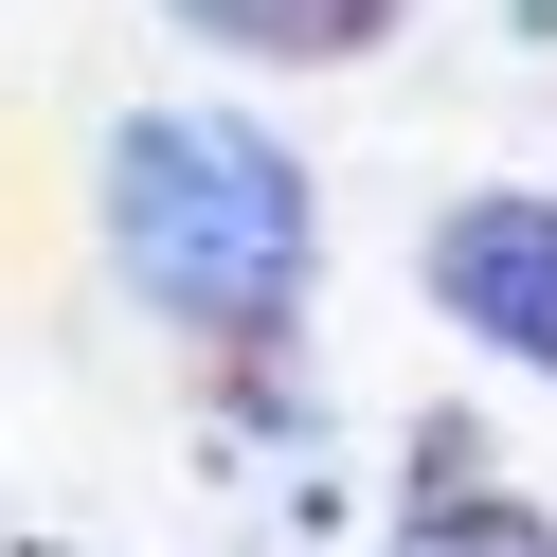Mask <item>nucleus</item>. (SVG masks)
I'll list each match as a JSON object with an SVG mask.
<instances>
[{"instance_id": "obj_1", "label": "nucleus", "mask_w": 557, "mask_h": 557, "mask_svg": "<svg viewBox=\"0 0 557 557\" xmlns=\"http://www.w3.org/2000/svg\"><path fill=\"white\" fill-rule=\"evenodd\" d=\"M306 252H324V216H306V162L270 126H234V109H126L109 126V270L162 324L270 342L306 306Z\"/></svg>"}, {"instance_id": "obj_2", "label": "nucleus", "mask_w": 557, "mask_h": 557, "mask_svg": "<svg viewBox=\"0 0 557 557\" xmlns=\"http://www.w3.org/2000/svg\"><path fill=\"white\" fill-rule=\"evenodd\" d=\"M432 306L485 360L557 377V198H449L432 216Z\"/></svg>"}, {"instance_id": "obj_3", "label": "nucleus", "mask_w": 557, "mask_h": 557, "mask_svg": "<svg viewBox=\"0 0 557 557\" xmlns=\"http://www.w3.org/2000/svg\"><path fill=\"white\" fill-rule=\"evenodd\" d=\"M162 18L216 54H270V73H342V54L396 37V0H162Z\"/></svg>"}, {"instance_id": "obj_4", "label": "nucleus", "mask_w": 557, "mask_h": 557, "mask_svg": "<svg viewBox=\"0 0 557 557\" xmlns=\"http://www.w3.org/2000/svg\"><path fill=\"white\" fill-rule=\"evenodd\" d=\"M396 557H557L540 504H485V485H432V504L396 521Z\"/></svg>"}, {"instance_id": "obj_5", "label": "nucleus", "mask_w": 557, "mask_h": 557, "mask_svg": "<svg viewBox=\"0 0 557 557\" xmlns=\"http://www.w3.org/2000/svg\"><path fill=\"white\" fill-rule=\"evenodd\" d=\"M504 18H521V37H557V0H504Z\"/></svg>"}]
</instances>
